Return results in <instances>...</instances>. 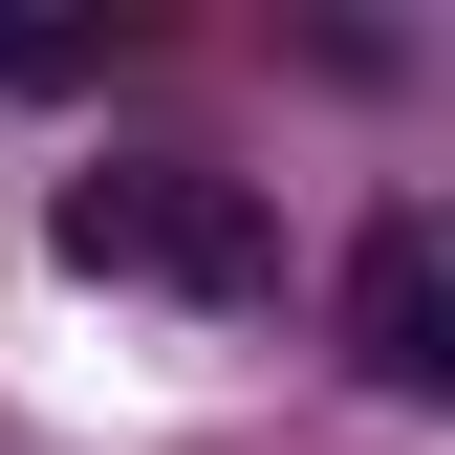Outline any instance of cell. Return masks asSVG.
<instances>
[{
    "mask_svg": "<svg viewBox=\"0 0 455 455\" xmlns=\"http://www.w3.org/2000/svg\"><path fill=\"white\" fill-rule=\"evenodd\" d=\"M44 260L66 282H174L217 325L282 304V217H260V174H217V152H108V174H66L44 196Z\"/></svg>",
    "mask_w": 455,
    "mask_h": 455,
    "instance_id": "cell-1",
    "label": "cell"
},
{
    "mask_svg": "<svg viewBox=\"0 0 455 455\" xmlns=\"http://www.w3.org/2000/svg\"><path fill=\"white\" fill-rule=\"evenodd\" d=\"M347 369L390 390V412L455 390V217H434V196H390L369 239H347Z\"/></svg>",
    "mask_w": 455,
    "mask_h": 455,
    "instance_id": "cell-2",
    "label": "cell"
},
{
    "mask_svg": "<svg viewBox=\"0 0 455 455\" xmlns=\"http://www.w3.org/2000/svg\"><path fill=\"white\" fill-rule=\"evenodd\" d=\"M87 66H131V0L108 22H0V87H87Z\"/></svg>",
    "mask_w": 455,
    "mask_h": 455,
    "instance_id": "cell-3",
    "label": "cell"
}]
</instances>
